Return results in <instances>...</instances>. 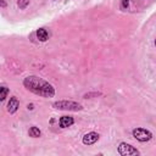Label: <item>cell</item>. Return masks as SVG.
Here are the masks:
<instances>
[{"instance_id":"6da1fadb","label":"cell","mask_w":156,"mask_h":156,"mask_svg":"<svg viewBox=\"0 0 156 156\" xmlns=\"http://www.w3.org/2000/svg\"><path fill=\"white\" fill-rule=\"evenodd\" d=\"M23 84L28 90L33 91L37 95L45 96V98H51L55 95V89L52 88V85L39 77L29 76V77L24 78Z\"/></svg>"},{"instance_id":"7a4b0ae2","label":"cell","mask_w":156,"mask_h":156,"mask_svg":"<svg viewBox=\"0 0 156 156\" xmlns=\"http://www.w3.org/2000/svg\"><path fill=\"white\" fill-rule=\"evenodd\" d=\"M54 107L58 110H69V111H79L82 110V105L73 101H57L54 102Z\"/></svg>"},{"instance_id":"3957f363","label":"cell","mask_w":156,"mask_h":156,"mask_svg":"<svg viewBox=\"0 0 156 156\" xmlns=\"http://www.w3.org/2000/svg\"><path fill=\"white\" fill-rule=\"evenodd\" d=\"M133 136H134L136 140L144 143V141H149V140L152 138V134H151V132H149L147 129L136 128V129L133 130Z\"/></svg>"},{"instance_id":"277c9868","label":"cell","mask_w":156,"mask_h":156,"mask_svg":"<svg viewBox=\"0 0 156 156\" xmlns=\"http://www.w3.org/2000/svg\"><path fill=\"white\" fill-rule=\"evenodd\" d=\"M118 152L122 156H129V155H139V151L133 147L132 145L127 144V143H121L118 146Z\"/></svg>"},{"instance_id":"5b68a950","label":"cell","mask_w":156,"mask_h":156,"mask_svg":"<svg viewBox=\"0 0 156 156\" xmlns=\"http://www.w3.org/2000/svg\"><path fill=\"white\" fill-rule=\"evenodd\" d=\"M99 140V134L95 133V132H90V133H87L84 136H83V143L85 145H91L94 143H96Z\"/></svg>"},{"instance_id":"8992f818","label":"cell","mask_w":156,"mask_h":156,"mask_svg":"<svg viewBox=\"0 0 156 156\" xmlns=\"http://www.w3.org/2000/svg\"><path fill=\"white\" fill-rule=\"evenodd\" d=\"M18 106H20L18 100H17L16 98H11L10 101H9V104H7V111H9L10 113H15V112L17 111Z\"/></svg>"},{"instance_id":"52a82bcc","label":"cell","mask_w":156,"mask_h":156,"mask_svg":"<svg viewBox=\"0 0 156 156\" xmlns=\"http://www.w3.org/2000/svg\"><path fill=\"white\" fill-rule=\"evenodd\" d=\"M73 122H74V121H73L72 117H69V116H63V117L60 118V127H62V128H67V127L72 126Z\"/></svg>"},{"instance_id":"ba28073f","label":"cell","mask_w":156,"mask_h":156,"mask_svg":"<svg viewBox=\"0 0 156 156\" xmlns=\"http://www.w3.org/2000/svg\"><path fill=\"white\" fill-rule=\"evenodd\" d=\"M37 37H38V39H39L40 41H46L48 38H49V33L46 32V29L39 28V29L37 30Z\"/></svg>"},{"instance_id":"9c48e42d","label":"cell","mask_w":156,"mask_h":156,"mask_svg":"<svg viewBox=\"0 0 156 156\" xmlns=\"http://www.w3.org/2000/svg\"><path fill=\"white\" fill-rule=\"evenodd\" d=\"M29 135L30 136H33V138H38V136H40V134H41V132H40V129L39 128H37V127H32L30 129H29Z\"/></svg>"},{"instance_id":"30bf717a","label":"cell","mask_w":156,"mask_h":156,"mask_svg":"<svg viewBox=\"0 0 156 156\" xmlns=\"http://www.w3.org/2000/svg\"><path fill=\"white\" fill-rule=\"evenodd\" d=\"M7 93H9V89H7L6 87H2V88L0 89V100H1V101H2V100H5V98H6Z\"/></svg>"},{"instance_id":"8fae6325","label":"cell","mask_w":156,"mask_h":156,"mask_svg":"<svg viewBox=\"0 0 156 156\" xmlns=\"http://www.w3.org/2000/svg\"><path fill=\"white\" fill-rule=\"evenodd\" d=\"M28 4H29V0H18L17 1V5L20 9H26Z\"/></svg>"},{"instance_id":"7c38bea8","label":"cell","mask_w":156,"mask_h":156,"mask_svg":"<svg viewBox=\"0 0 156 156\" xmlns=\"http://www.w3.org/2000/svg\"><path fill=\"white\" fill-rule=\"evenodd\" d=\"M128 5H129V0H122V9L128 7Z\"/></svg>"},{"instance_id":"4fadbf2b","label":"cell","mask_w":156,"mask_h":156,"mask_svg":"<svg viewBox=\"0 0 156 156\" xmlns=\"http://www.w3.org/2000/svg\"><path fill=\"white\" fill-rule=\"evenodd\" d=\"M155 45H156V40H155Z\"/></svg>"}]
</instances>
